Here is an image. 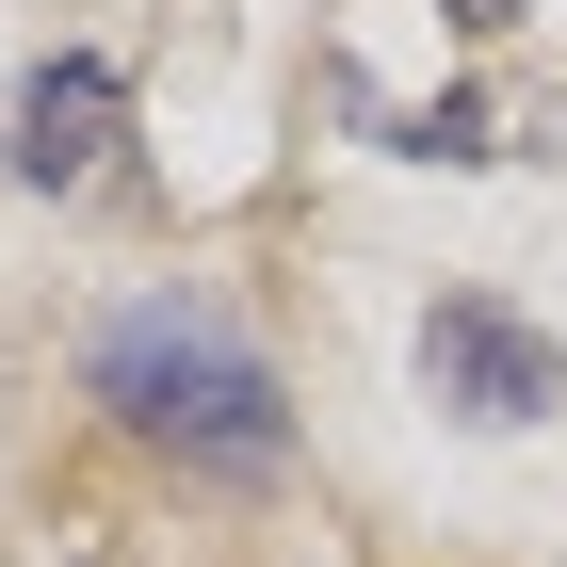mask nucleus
<instances>
[{
	"instance_id": "20e7f679",
	"label": "nucleus",
	"mask_w": 567,
	"mask_h": 567,
	"mask_svg": "<svg viewBox=\"0 0 567 567\" xmlns=\"http://www.w3.org/2000/svg\"><path fill=\"white\" fill-rule=\"evenodd\" d=\"M405 163H503V97H437V114H405Z\"/></svg>"
},
{
	"instance_id": "39448f33",
	"label": "nucleus",
	"mask_w": 567,
	"mask_h": 567,
	"mask_svg": "<svg viewBox=\"0 0 567 567\" xmlns=\"http://www.w3.org/2000/svg\"><path fill=\"white\" fill-rule=\"evenodd\" d=\"M454 17H519V0H454Z\"/></svg>"
},
{
	"instance_id": "f03ea898",
	"label": "nucleus",
	"mask_w": 567,
	"mask_h": 567,
	"mask_svg": "<svg viewBox=\"0 0 567 567\" xmlns=\"http://www.w3.org/2000/svg\"><path fill=\"white\" fill-rule=\"evenodd\" d=\"M422 405H437V422H471V437H519V422L567 405V357L535 341L519 308L437 292V308H422Z\"/></svg>"
},
{
	"instance_id": "7ed1b4c3",
	"label": "nucleus",
	"mask_w": 567,
	"mask_h": 567,
	"mask_svg": "<svg viewBox=\"0 0 567 567\" xmlns=\"http://www.w3.org/2000/svg\"><path fill=\"white\" fill-rule=\"evenodd\" d=\"M114 146H131V82H114L97 49H49L33 82H17V114H0V163L33 178V195H82Z\"/></svg>"
},
{
	"instance_id": "f257e3e1",
	"label": "nucleus",
	"mask_w": 567,
	"mask_h": 567,
	"mask_svg": "<svg viewBox=\"0 0 567 567\" xmlns=\"http://www.w3.org/2000/svg\"><path fill=\"white\" fill-rule=\"evenodd\" d=\"M97 405L131 437H163V454H195V471H276V437H292L276 422V373L227 341V308H195V292L97 324Z\"/></svg>"
}]
</instances>
